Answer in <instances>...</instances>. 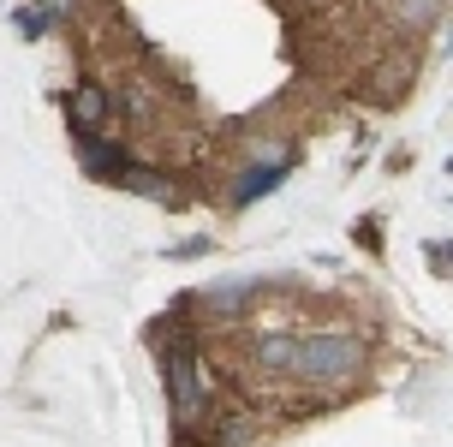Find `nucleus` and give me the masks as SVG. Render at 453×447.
<instances>
[{"mask_svg":"<svg viewBox=\"0 0 453 447\" xmlns=\"http://www.w3.org/2000/svg\"><path fill=\"white\" fill-rule=\"evenodd\" d=\"M108 113H113V102H108V89H102V84H78V89H72V132H96V126H108Z\"/></svg>","mask_w":453,"mask_h":447,"instance_id":"obj_3","label":"nucleus"},{"mask_svg":"<svg viewBox=\"0 0 453 447\" xmlns=\"http://www.w3.org/2000/svg\"><path fill=\"white\" fill-rule=\"evenodd\" d=\"M167 394H173V418L191 424V412H197V400H203V381H197V358H191V346H173V352H167Z\"/></svg>","mask_w":453,"mask_h":447,"instance_id":"obj_2","label":"nucleus"},{"mask_svg":"<svg viewBox=\"0 0 453 447\" xmlns=\"http://www.w3.org/2000/svg\"><path fill=\"white\" fill-rule=\"evenodd\" d=\"M388 12H394L400 30H430V24H441L448 0H388Z\"/></svg>","mask_w":453,"mask_h":447,"instance_id":"obj_6","label":"nucleus"},{"mask_svg":"<svg viewBox=\"0 0 453 447\" xmlns=\"http://www.w3.org/2000/svg\"><path fill=\"white\" fill-rule=\"evenodd\" d=\"M441 60H453V12H441Z\"/></svg>","mask_w":453,"mask_h":447,"instance_id":"obj_10","label":"nucleus"},{"mask_svg":"<svg viewBox=\"0 0 453 447\" xmlns=\"http://www.w3.org/2000/svg\"><path fill=\"white\" fill-rule=\"evenodd\" d=\"M239 292H250V287H245V281H226V287H215V292H209L203 304H209V311H221V316H233V311H239V304H245Z\"/></svg>","mask_w":453,"mask_h":447,"instance_id":"obj_8","label":"nucleus"},{"mask_svg":"<svg viewBox=\"0 0 453 447\" xmlns=\"http://www.w3.org/2000/svg\"><path fill=\"white\" fill-rule=\"evenodd\" d=\"M293 352H298V340H293V335L257 340V364H263V370H293Z\"/></svg>","mask_w":453,"mask_h":447,"instance_id":"obj_7","label":"nucleus"},{"mask_svg":"<svg viewBox=\"0 0 453 447\" xmlns=\"http://www.w3.org/2000/svg\"><path fill=\"white\" fill-rule=\"evenodd\" d=\"M36 6H42L48 19H60V12H72V0H36Z\"/></svg>","mask_w":453,"mask_h":447,"instance_id":"obj_12","label":"nucleus"},{"mask_svg":"<svg viewBox=\"0 0 453 447\" xmlns=\"http://www.w3.org/2000/svg\"><path fill=\"white\" fill-rule=\"evenodd\" d=\"M287 173H293V161H257V167L233 185V203H250V197H263V191H274Z\"/></svg>","mask_w":453,"mask_h":447,"instance_id":"obj_4","label":"nucleus"},{"mask_svg":"<svg viewBox=\"0 0 453 447\" xmlns=\"http://www.w3.org/2000/svg\"><path fill=\"white\" fill-rule=\"evenodd\" d=\"M12 19H19V30H24V36H30V42H36V36H42V30H48V12H42V6H36V0H30V6H19Z\"/></svg>","mask_w":453,"mask_h":447,"instance_id":"obj_9","label":"nucleus"},{"mask_svg":"<svg viewBox=\"0 0 453 447\" xmlns=\"http://www.w3.org/2000/svg\"><path fill=\"white\" fill-rule=\"evenodd\" d=\"M113 185H126V191H137V197H150V203H173V185L161 173H150V167H137V161H126L113 173Z\"/></svg>","mask_w":453,"mask_h":447,"instance_id":"obj_5","label":"nucleus"},{"mask_svg":"<svg viewBox=\"0 0 453 447\" xmlns=\"http://www.w3.org/2000/svg\"><path fill=\"white\" fill-rule=\"evenodd\" d=\"M430 263L435 268H453V245H430Z\"/></svg>","mask_w":453,"mask_h":447,"instance_id":"obj_11","label":"nucleus"},{"mask_svg":"<svg viewBox=\"0 0 453 447\" xmlns=\"http://www.w3.org/2000/svg\"><path fill=\"white\" fill-rule=\"evenodd\" d=\"M358 370H364V346L352 335H311V340H298V352H293V376L311 381V388L352 381Z\"/></svg>","mask_w":453,"mask_h":447,"instance_id":"obj_1","label":"nucleus"}]
</instances>
